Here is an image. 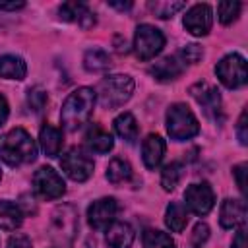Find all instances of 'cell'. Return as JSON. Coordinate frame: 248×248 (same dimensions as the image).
<instances>
[{"label":"cell","mask_w":248,"mask_h":248,"mask_svg":"<svg viewBox=\"0 0 248 248\" xmlns=\"http://www.w3.org/2000/svg\"><path fill=\"white\" fill-rule=\"evenodd\" d=\"M37 145L27 130L14 128L0 136V159L10 167H19L35 161Z\"/></svg>","instance_id":"cell-1"},{"label":"cell","mask_w":248,"mask_h":248,"mask_svg":"<svg viewBox=\"0 0 248 248\" xmlns=\"http://www.w3.org/2000/svg\"><path fill=\"white\" fill-rule=\"evenodd\" d=\"M95 99L97 95L91 87H79L74 93H70L62 103V110H60L62 126L68 132H76L78 128L87 124L95 107Z\"/></svg>","instance_id":"cell-2"},{"label":"cell","mask_w":248,"mask_h":248,"mask_svg":"<svg viewBox=\"0 0 248 248\" xmlns=\"http://www.w3.org/2000/svg\"><path fill=\"white\" fill-rule=\"evenodd\" d=\"M167 132L172 140L184 141L194 138L200 132L198 118L184 103H174L167 110Z\"/></svg>","instance_id":"cell-3"},{"label":"cell","mask_w":248,"mask_h":248,"mask_svg":"<svg viewBox=\"0 0 248 248\" xmlns=\"http://www.w3.org/2000/svg\"><path fill=\"white\" fill-rule=\"evenodd\" d=\"M134 93V79L130 76H108L101 81L99 87V97H101V105L105 108H116L122 107Z\"/></svg>","instance_id":"cell-4"},{"label":"cell","mask_w":248,"mask_h":248,"mask_svg":"<svg viewBox=\"0 0 248 248\" xmlns=\"http://www.w3.org/2000/svg\"><path fill=\"white\" fill-rule=\"evenodd\" d=\"M165 46V35L147 23H141L134 35V52L140 60H151Z\"/></svg>","instance_id":"cell-5"},{"label":"cell","mask_w":248,"mask_h":248,"mask_svg":"<svg viewBox=\"0 0 248 248\" xmlns=\"http://www.w3.org/2000/svg\"><path fill=\"white\" fill-rule=\"evenodd\" d=\"M215 74L219 78V81L229 87V89H238L246 83L248 79V72H246V60L232 52L227 54L225 58H221V62L215 66Z\"/></svg>","instance_id":"cell-6"},{"label":"cell","mask_w":248,"mask_h":248,"mask_svg":"<svg viewBox=\"0 0 248 248\" xmlns=\"http://www.w3.org/2000/svg\"><path fill=\"white\" fill-rule=\"evenodd\" d=\"M78 229V213L72 205H58L50 215V232L60 244H70Z\"/></svg>","instance_id":"cell-7"},{"label":"cell","mask_w":248,"mask_h":248,"mask_svg":"<svg viewBox=\"0 0 248 248\" xmlns=\"http://www.w3.org/2000/svg\"><path fill=\"white\" fill-rule=\"evenodd\" d=\"M62 170L76 182H85L93 174V159L79 147H70L60 159Z\"/></svg>","instance_id":"cell-8"},{"label":"cell","mask_w":248,"mask_h":248,"mask_svg":"<svg viewBox=\"0 0 248 248\" xmlns=\"http://www.w3.org/2000/svg\"><path fill=\"white\" fill-rule=\"evenodd\" d=\"M33 190L41 200H56L66 192V184L52 167H41L33 174Z\"/></svg>","instance_id":"cell-9"},{"label":"cell","mask_w":248,"mask_h":248,"mask_svg":"<svg viewBox=\"0 0 248 248\" xmlns=\"http://www.w3.org/2000/svg\"><path fill=\"white\" fill-rule=\"evenodd\" d=\"M118 213V203L114 198H101L93 202L87 209V221L95 231H107Z\"/></svg>","instance_id":"cell-10"},{"label":"cell","mask_w":248,"mask_h":248,"mask_svg":"<svg viewBox=\"0 0 248 248\" xmlns=\"http://www.w3.org/2000/svg\"><path fill=\"white\" fill-rule=\"evenodd\" d=\"M184 202H186V207L196 213V215H207L215 203V196H213V190L207 182H202V184H190L184 192Z\"/></svg>","instance_id":"cell-11"},{"label":"cell","mask_w":248,"mask_h":248,"mask_svg":"<svg viewBox=\"0 0 248 248\" xmlns=\"http://www.w3.org/2000/svg\"><path fill=\"white\" fill-rule=\"evenodd\" d=\"M182 23H184L186 31H190V33L196 35V37L207 35L209 29H211V23H213L211 6H209V4H196V6H192V8L186 12Z\"/></svg>","instance_id":"cell-12"},{"label":"cell","mask_w":248,"mask_h":248,"mask_svg":"<svg viewBox=\"0 0 248 248\" xmlns=\"http://www.w3.org/2000/svg\"><path fill=\"white\" fill-rule=\"evenodd\" d=\"M190 93L198 101V105L203 107V110H205L207 116L217 118V114L221 112V95H219V91L213 85L200 81V83H196V85L190 87Z\"/></svg>","instance_id":"cell-13"},{"label":"cell","mask_w":248,"mask_h":248,"mask_svg":"<svg viewBox=\"0 0 248 248\" xmlns=\"http://www.w3.org/2000/svg\"><path fill=\"white\" fill-rule=\"evenodd\" d=\"M246 221V203L242 200H225L219 213V223L223 229H234Z\"/></svg>","instance_id":"cell-14"},{"label":"cell","mask_w":248,"mask_h":248,"mask_svg":"<svg viewBox=\"0 0 248 248\" xmlns=\"http://www.w3.org/2000/svg\"><path fill=\"white\" fill-rule=\"evenodd\" d=\"M60 17L66 21H76L79 23L83 29L91 27L95 23V16L93 12L87 8V4L83 2H64L60 6Z\"/></svg>","instance_id":"cell-15"},{"label":"cell","mask_w":248,"mask_h":248,"mask_svg":"<svg viewBox=\"0 0 248 248\" xmlns=\"http://www.w3.org/2000/svg\"><path fill=\"white\" fill-rule=\"evenodd\" d=\"M165 149H167L165 140H163L159 134H149V136L143 140V143H141V157H143L145 167H147V169L159 167V163L163 161Z\"/></svg>","instance_id":"cell-16"},{"label":"cell","mask_w":248,"mask_h":248,"mask_svg":"<svg viewBox=\"0 0 248 248\" xmlns=\"http://www.w3.org/2000/svg\"><path fill=\"white\" fill-rule=\"evenodd\" d=\"M83 140H85V147H87L89 151H93V153H99V155L108 153V151L112 149V145H114L112 136H110L105 128H101L99 124H93V126L85 132Z\"/></svg>","instance_id":"cell-17"},{"label":"cell","mask_w":248,"mask_h":248,"mask_svg":"<svg viewBox=\"0 0 248 248\" xmlns=\"http://www.w3.org/2000/svg\"><path fill=\"white\" fill-rule=\"evenodd\" d=\"M134 242V229L124 221H114L107 229V244L110 248H130Z\"/></svg>","instance_id":"cell-18"},{"label":"cell","mask_w":248,"mask_h":248,"mask_svg":"<svg viewBox=\"0 0 248 248\" xmlns=\"http://www.w3.org/2000/svg\"><path fill=\"white\" fill-rule=\"evenodd\" d=\"M182 70H184V62L180 60V56H167L151 66V74L161 81L178 78L182 74Z\"/></svg>","instance_id":"cell-19"},{"label":"cell","mask_w":248,"mask_h":248,"mask_svg":"<svg viewBox=\"0 0 248 248\" xmlns=\"http://www.w3.org/2000/svg\"><path fill=\"white\" fill-rule=\"evenodd\" d=\"M39 141H41V147L46 157H56L62 149V132L58 128H54L52 124H45L41 128Z\"/></svg>","instance_id":"cell-20"},{"label":"cell","mask_w":248,"mask_h":248,"mask_svg":"<svg viewBox=\"0 0 248 248\" xmlns=\"http://www.w3.org/2000/svg\"><path fill=\"white\" fill-rule=\"evenodd\" d=\"M27 74V66L21 56L4 54L0 56V78L6 79H23Z\"/></svg>","instance_id":"cell-21"},{"label":"cell","mask_w":248,"mask_h":248,"mask_svg":"<svg viewBox=\"0 0 248 248\" xmlns=\"http://www.w3.org/2000/svg\"><path fill=\"white\" fill-rule=\"evenodd\" d=\"M23 223V211L17 203L0 202V229L2 231H16L19 225Z\"/></svg>","instance_id":"cell-22"},{"label":"cell","mask_w":248,"mask_h":248,"mask_svg":"<svg viewBox=\"0 0 248 248\" xmlns=\"http://www.w3.org/2000/svg\"><path fill=\"white\" fill-rule=\"evenodd\" d=\"M165 223L172 232H182L188 225V211L180 202H170L165 213Z\"/></svg>","instance_id":"cell-23"},{"label":"cell","mask_w":248,"mask_h":248,"mask_svg":"<svg viewBox=\"0 0 248 248\" xmlns=\"http://www.w3.org/2000/svg\"><path fill=\"white\" fill-rule=\"evenodd\" d=\"M114 130H116V134H118L124 141H128V143H134V141L138 140V122H136V118H134L132 112H122V114H118V116L114 118Z\"/></svg>","instance_id":"cell-24"},{"label":"cell","mask_w":248,"mask_h":248,"mask_svg":"<svg viewBox=\"0 0 248 248\" xmlns=\"http://www.w3.org/2000/svg\"><path fill=\"white\" fill-rule=\"evenodd\" d=\"M107 178L112 184L128 182L132 178V167H130V163L126 159H122V157H114L108 163V167H107Z\"/></svg>","instance_id":"cell-25"},{"label":"cell","mask_w":248,"mask_h":248,"mask_svg":"<svg viewBox=\"0 0 248 248\" xmlns=\"http://www.w3.org/2000/svg\"><path fill=\"white\" fill-rule=\"evenodd\" d=\"M83 66H85V70H89V72H107V70L112 66V60H110V56H108L105 50H101V48H91V50H87L85 56H83Z\"/></svg>","instance_id":"cell-26"},{"label":"cell","mask_w":248,"mask_h":248,"mask_svg":"<svg viewBox=\"0 0 248 248\" xmlns=\"http://www.w3.org/2000/svg\"><path fill=\"white\" fill-rule=\"evenodd\" d=\"M182 176H184V165L178 161H172L165 165V169L161 170V186L165 190H174L182 180Z\"/></svg>","instance_id":"cell-27"},{"label":"cell","mask_w":248,"mask_h":248,"mask_svg":"<svg viewBox=\"0 0 248 248\" xmlns=\"http://www.w3.org/2000/svg\"><path fill=\"white\" fill-rule=\"evenodd\" d=\"M143 248H176L174 240L157 229H147L143 232Z\"/></svg>","instance_id":"cell-28"},{"label":"cell","mask_w":248,"mask_h":248,"mask_svg":"<svg viewBox=\"0 0 248 248\" xmlns=\"http://www.w3.org/2000/svg\"><path fill=\"white\" fill-rule=\"evenodd\" d=\"M240 8H242L240 2H219V4H217V16H219V21H221L223 25L232 23V21L238 17Z\"/></svg>","instance_id":"cell-29"},{"label":"cell","mask_w":248,"mask_h":248,"mask_svg":"<svg viewBox=\"0 0 248 248\" xmlns=\"http://www.w3.org/2000/svg\"><path fill=\"white\" fill-rule=\"evenodd\" d=\"M147 6L157 17L167 19V17H172L176 12H180L184 8V2H149Z\"/></svg>","instance_id":"cell-30"},{"label":"cell","mask_w":248,"mask_h":248,"mask_svg":"<svg viewBox=\"0 0 248 248\" xmlns=\"http://www.w3.org/2000/svg\"><path fill=\"white\" fill-rule=\"evenodd\" d=\"M27 103H29V108L33 112H41L46 105V93L39 87H33L29 89V95H27Z\"/></svg>","instance_id":"cell-31"},{"label":"cell","mask_w":248,"mask_h":248,"mask_svg":"<svg viewBox=\"0 0 248 248\" xmlns=\"http://www.w3.org/2000/svg\"><path fill=\"white\" fill-rule=\"evenodd\" d=\"M202 46L200 45H186L182 50H180V60L186 64H196V62H200L202 60Z\"/></svg>","instance_id":"cell-32"},{"label":"cell","mask_w":248,"mask_h":248,"mask_svg":"<svg viewBox=\"0 0 248 248\" xmlns=\"http://www.w3.org/2000/svg\"><path fill=\"white\" fill-rule=\"evenodd\" d=\"M207 238H209V227L205 223H198L194 227V232H192V244L194 246H202Z\"/></svg>","instance_id":"cell-33"},{"label":"cell","mask_w":248,"mask_h":248,"mask_svg":"<svg viewBox=\"0 0 248 248\" xmlns=\"http://www.w3.org/2000/svg\"><path fill=\"white\" fill-rule=\"evenodd\" d=\"M8 248H33V246H31V240H29L25 234L16 232V234L10 236V240H8Z\"/></svg>","instance_id":"cell-34"},{"label":"cell","mask_w":248,"mask_h":248,"mask_svg":"<svg viewBox=\"0 0 248 248\" xmlns=\"http://www.w3.org/2000/svg\"><path fill=\"white\" fill-rule=\"evenodd\" d=\"M234 176H236V184H238V190L244 194L246 192V180H244V174H246V163H240L232 169Z\"/></svg>","instance_id":"cell-35"},{"label":"cell","mask_w":248,"mask_h":248,"mask_svg":"<svg viewBox=\"0 0 248 248\" xmlns=\"http://www.w3.org/2000/svg\"><path fill=\"white\" fill-rule=\"evenodd\" d=\"M236 134H238V141L242 145L248 143V134H246V110H242L240 118H238V126H236Z\"/></svg>","instance_id":"cell-36"},{"label":"cell","mask_w":248,"mask_h":248,"mask_svg":"<svg viewBox=\"0 0 248 248\" xmlns=\"http://www.w3.org/2000/svg\"><path fill=\"white\" fill-rule=\"evenodd\" d=\"M232 248H246V231L238 229L234 238H232Z\"/></svg>","instance_id":"cell-37"},{"label":"cell","mask_w":248,"mask_h":248,"mask_svg":"<svg viewBox=\"0 0 248 248\" xmlns=\"http://www.w3.org/2000/svg\"><path fill=\"white\" fill-rule=\"evenodd\" d=\"M8 112H10V107H8V101L4 95H0V126L6 122L8 118Z\"/></svg>","instance_id":"cell-38"},{"label":"cell","mask_w":248,"mask_h":248,"mask_svg":"<svg viewBox=\"0 0 248 248\" xmlns=\"http://www.w3.org/2000/svg\"><path fill=\"white\" fill-rule=\"evenodd\" d=\"M23 6V2H0V10H19Z\"/></svg>","instance_id":"cell-39"},{"label":"cell","mask_w":248,"mask_h":248,"mask_svg":"<svg viewBox=\"0 0 248 248\" xmlns=\"http://www.w3.org/2000/svg\"><path fill=\"white\" fill-rule=\"evenodd\" d=\"M110 6H112V8H116V10H130V8H132V2H124V4L110 2Z\"/></svg>","instance_id":"cell-40"},{"label":"cell","mask_w":248,"mask_h":248,"mask_svg":"<svg viewBox=\"0 0 248 248\" xmlns=\"http://www.w3.org/2000/svg\"><path fill=\"white\" fill-rule=\"evenodd\" d=\"M0 178H2V170H0Z\"/></svg>","instance_id":"cell-41"}]
</instances>
